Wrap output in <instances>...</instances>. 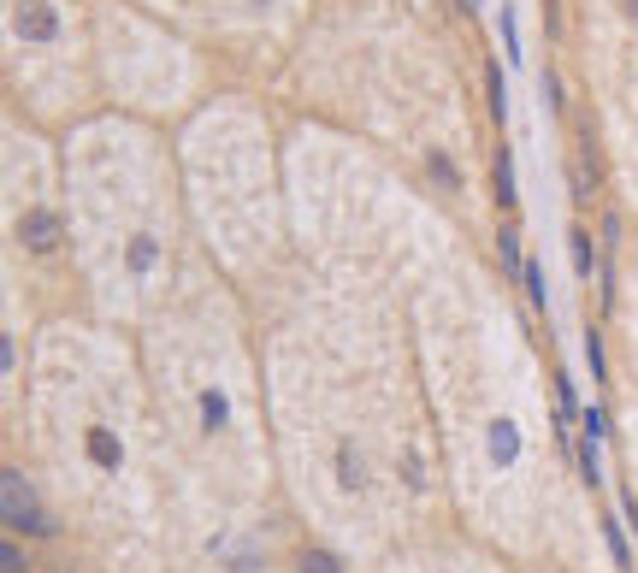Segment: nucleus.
Returning <instances> with one entry per match:
<instances>
[{
	"label": "nucleus",
	"mask_w": 638,
	"mask_h": 573,
	"mask_svg": "<svg viewBox=\"0 0 638 573\" xmlns=\"http://www.w3.org/2000/svg\"><path fill=\"white\" fill-rule=\"evenodd\" d=\"M12 479L101 573H172V473L136 331L42 319L6 396Z\"/></svg>",
	"instance_id": "3"
},
{
	"label": "nucleus",
	"mask_w": 638,
	"mask_h": 573,
	"mask_svg": "<svg viewBox=\"0 0 638 573\" xmlns=\"http://www.w3.org/2000/svg\"><path fill=\"white\" fill-rule=\"evenodd\" d=\"M255 319L272 455L296 526L349 573L449 526L408 296L319 278L296 260L255 296Z\"/></svg>",
	"instance_id": "1"
},
{
	"label": "nucleus",
	"mask_w": 638,
	"mask_h": 573,
	"mask_svg": "<svg viewBox=\"0 0 638 573\" xmlns=\"http://www.w3.org/2000/svg\"><path fill=\"white\" fill-rule=\"evenodd\" d=\"M65 255L77 314L136 331L195 260L184 178L136 125H89L65 160Z\"/></svg>",
	"instance_id": "4"
},
{
	"label": "nucleus",
	"mask_w": 638,
	"mask_h": 573,
	"mask_svg": "<svg viewBox=\"0 0 638 573\" xmlns=\"http://www.w3.org/2000/svg\"><path fill=\"white\" fill-rule=\"evenodd\" d=\"M621 438H627V473H633V497H638V390L621 396Z\"/></svg>",
	"instance_id": "8"
},
{
	"label": "nucleus",
	"mask_w": 638,
	"mask_h": 573,
	"mask_svg": "<svg viewBox=\"0 0 638 573\" xmlns=\"http://www.w3.org/2000/svg\"><path fill=\"white\" fill-rule=\"evenodd\" d=\"M615 337H621V361H627V390H638V255H633V272H627V284H621Z\"/></svg>",
	"instance_id": "7"
},
{
	"label": "nucleus",
	"mask_w": 638,
	"mask_h": 573,
	"mask_svg": "<svg viewBox=\"0 0 638 573\" xmlns=\"http://www.w3.org/2000/svg\"><path fill=\"white\" fill-rule=\"evenodd\" d=\"M367 573H526V568L449 520V526H438V532H420V538L396 544V550L379 556Z\"/></svg>",
	"instance_id": "6"
},
{
	"label": "nucleus",
	"mask_w": 638,
	"mask_h": 573,
	"mask_svg": "<svg viewBox=\"0 0 638 573\" xmlns=\"http://www.w3.org/2000/svg\"><path fill=\"white\" fill-rule=\"evenodd\" d=\"M184 207L195 255L219 266L249 302L296 272L290 201L272 178V142L255 119H207L184 148Z\"/></svg>",
	"instance_id": "5"
},
{
	"label": "nucleus",
	"mask_w": 638,
	"mask_h": 573,
	"mask_svg": "<svg viewBox=\"0 0 638 573\" xmlns=\"http://www.w3.org/2000/svg\"><path fill=\"white\" fill-rule=\"evenodd\" d=\"M449 514L526 573H603L532 337L491 266L455 249L408 296Z\"/></svg>",
	"instance_id": "2"
}]
</instances>
